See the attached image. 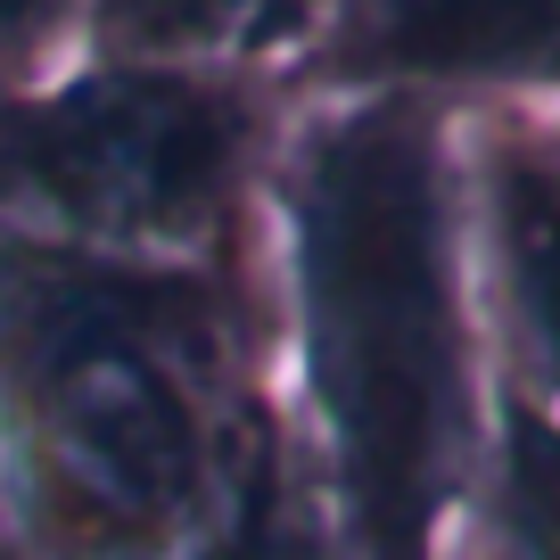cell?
Here are the masks:
<instances>
[{
    "label": "cell",
    "instance_id": "cell-8",
    "mask_svg": "<svg viewBox=\"0 0 560 560\" xmlns=\"http://www.w3.org/2000/svg\"><path fill=\"white\" fill-rule=\"evenodd\" d=\"M74 25H83V0H0V91L67 67Z\"/></svg>",
    "mask_w": 560,
    "mask_h": 560
},
{
    "label": "cell",
    "instance_id": "cell-3",
    "mask_svg": "<svg viewBox=\"0 0 560 560\" xmlns=\"http://www.w3.org/2000/svg\"><path fill=\"white\" fill-rule=\"evenodd\" d=\"M280 132L289 91L272 74L67 58L0 91V240L223 280Z\"/></svg>",
    "mask_w": 560,
    "mask_h": 560
},
{
    "label": "cell",
    "instance_id": "cell-6",
    "mask_svg": "<svg viewBox=\"0 0 560 560\" xmlns=\"http://www.w3.org/2000/svg\"><path fill=\"white\" fill-rule=\"evenodd\" d=\"M338 0H83L74 58L132 67H231L289 83Z\"/></svg>",
    "mask_w": 560,
    "mask_h": 560
},
{
    "label": "cell",
    "instance_id": "cell-1",
    "mask_svg": "<svg viewBox=\"0 0 560 560\" xmlns=\"http://www.w3.org/2000/svg\"><path fill=\"white\" fill-rule=\"evenodd\" d=\"M462 124L429 91L305 100L280 132L314 478L347 560H438L478 454V371L462 305Z\"/></svg>",
    "mask_w": 560,
    "mask_h": 560
},
{
    "label": "cell",
    "instance_id": "cell-4",
    "mask_svg": "<svg viewBox=\"0 0 560 560\" xmlns=\"http://www.w3.org/2000/svg\"><path fill=\"white\" fill-rule=\"evenodd\" d=\"M289 100L429 91L454 107H560V0H338Z\"/></svg>",
    "mask_w": 560,
    "mask_h": 560
},
{
    "label": "cell",
    "instance_id": "cell-2",
    "mask_svg": "<svg viewBox=\"0 0 560 560\" xmlns=\"http://www.w3.org/2000/svg\"><path fill=\"white\" fill-rule=\"evenodd\" d=\"M247 404L231 280L0 240V520L34 560H198Z\"/></svg>",
    "mask_w": 560,
    "mask_h": 560
},
{
    "label": "cell",
    "instance_id": "cell-9",
    "mask_svg": "<svg viewBox=\"0 0 560 560\" xmlns=\"http://www.w3.org/2000/svg\"><path fill=\"white\" fill-rule=\"evenodd\" d=\"M0 560H34V552L18 544V527H9V520H0Z\"/></svg>",
    "mask_w": 560,
    "mask_h": 560
},
{
    "label": "cell",
    "instance_id": "cell-5",
    "mask_svg": "<svg viewBox=\"0 0 560 560\" xmlns=\"http://www.w3.org/2000/svg\"><path fill=\"white\" fill-rule=\"evenodd\" d=\"M470 140L503 305L527 338V371L544 380L536 404L560 420V107H470Z\"/></svg>",
    "mask_w": 560,
    "mask_h": 560
},
{
    "label": "cell",
    "instance_id": "cell-7",
    "mask_svg": "<svg viewBox=\"0 0 560 560\" xmlns=\"http://www.w3.org/2000/svg\"><path fill=\"white\" fill-rule=\"evenodd\" d=\"M494 520L511 560H560V420L536 396H511L494 429Z\"/></svg>",
    "mask_w": 560,
    "mask_h": 560
}]
</instances>
